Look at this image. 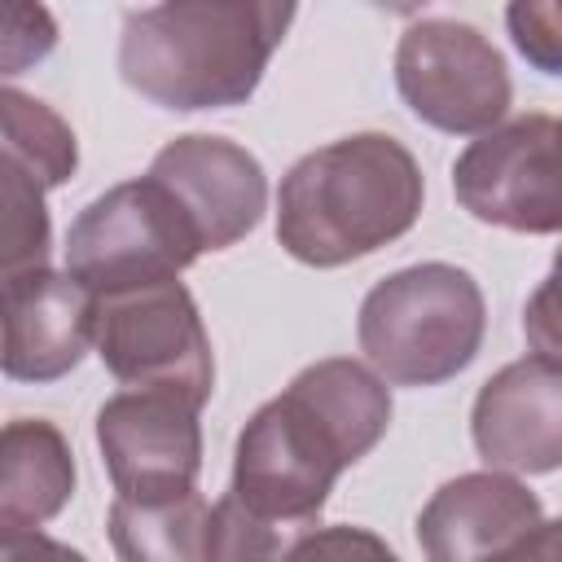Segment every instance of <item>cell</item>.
I'll return each mask as SVG.
<instances>
[{
  "instance_id": "obj_15",
  "label": "cell",
  "mask_w": 562,
  "mask_h": 562,
  "mask_svg": "<svg viewBox=\"0 0 562 562\" xmlns=\"http://www.w3.org/2000/svg\"><path fill=\"white\" fill-rule=\"evenodd\" d=\"M206 522L211 505L198 487L162 501L114 496L110 544L119 562H206Z\"/></svg>"
},
{
  "instance_id": "obj_21",
  "label": "cell",
  "mask_w": 562,
  "mask_h": 562,
  "mask_svg": "<svg viewBox=\"0 0 562 562\" xmlns=\"http://www.w3.org/2000/svg\"><path fill=\"white\" fill-rule=\"evenodd\" d=\"M505 18L518 53L544 75H558V4H514Z\"/></svg>"
},
{
  "instance_id": "obj_22",
  "label": "cell",
  "mask_w": 562,
  "mask_h": 562,
  "mask_svg": "<svg viewBox=\"0 0 562 562\" xmlns=\"http://www.w3.org/2000/svg\"><path fill=\"white\" fill-rule=\"evenodd\" d=\"M0 562H88V558L70 544L44 536L40 522H26L0 505Z\"/></svg>"
},
{
  "instance_id": "obj_23",
  "label": "cell",
  "mask_w": 562,
  "mask_h": 562,
  "mask_svg": "<svg viewBox=\"0 0 562 562\" xmlns=\"http://www.w3.org/2000/svg\"><path fill=\"white\" fill-rule=\"evenodd\" d=\"M562 553V522L558 518H540L527 536H518L509 549L483 558V562H558Z\"/></svg>"
},
{
  "instance_id": "obj_16",
  "label": "cell",
  "mask_w": 562,
  "mask_h": 562,
  "mask_svg": "<svg viewBox=\"0 0 562 562\" xmlns=\"http://www.w3.org/2000/svg\"><path fill=\"white\" fill-rule=\"evenodd\" d=\"M0 154L26 167L44 189H61L79 167V140L70 123L22 88L0 83Z\"/></svg>"
},
{
  "instance_id": "obj_11",
  "label": "cell",
  "mask_w": 562,
  "mask_h": 562,
  "mask_svg": "<svg viewBox=\"0 0 562 562\" xmlns=\"http://www.w3.org/2000/svg\"><path fill=\"white\" fill-rule=\"evenodd\" d=\"M470 439L487 470L553 474L562 465V369L558 356H522L496 369L470 408Z\"/></svg>"
},
{
  "instance_id": "obj_19",
  "label": "cell",
  "mask_w": 562,
  "mask_h": 562,
  "mask_svg": "<svg viewBox=\"0 0 562 562\" xmlns=\"http://www.w3.org/2000/svg\"><path fill=\"white\" fill-rule=\"evenodd\" d=\"M57 48V18L44 4H0V79L40 66Z\"/></svg>"
},
{
  "instance_id": "obj_4",
  "label": "cell",
  "mask_w": 562,
  "mask_h": 562,
  "mask_svg": "<svg viewBox=\"0 0 562 562\" xmlns=\"http://www.w3.org/2000/svg\"><path fill=\"white\" fill-rule=\"evenodd\" d=\"M487 334L479 281L457 263H413L382 277L356 316L369 369L391 386H439L474 364Z\"/></svg>"
},
{
  "instance_id": "obj_3",
  "label": "cell",
  "mask_w": 562,
  "mask_h": 562,
  "mask_svg": "<svg viewBox=\"0 0 562 562\" xmlns=\"http://www.w3.org/2000/svg\"><path fill=\"white\" fill-rule=\"evenodd\" d=\"M422 198L426 180L408 145L386 132H351L281 176L277 241L307 268H342L404 237Z\"/></svg>"
},
{
  "instance_id": "obj_17",
  "label": "cell",
  "mask_w": 562,
  "mask_h": 562,
  "mask_svg": "<svg viewBox=\"0 0 562 562\" xmlns=\"http://www.w3.org/2000/svg\"><path fill=\"white\" fill-rule=\"evenodd\" d=\"M44 184L0 154V285L48 268L53 259V220L44 206Z\"/></svg>"
},
{
  "instance_id": "obj_10",
  "label": "cell",
  "mask_w": 562,
  "mask_h": 562,
  "mask_svg": "<svg viewBox=\"0 0 562 562\" xmlns=\"http://www.w3.org/2000/svg\"><path fill=\"white\" fill-rule=\"evenodd\" d=\"M145 176H154L176 198L202 250L237 246L246 233H255L268 206V176L259 158L246 145L206 132L167 140Z\"/></svg>"
},
{
  "instance_id": "obj_13",
  "label": "cell",
  "mask_w": 562,
  "mask_h": 562,
  "mask_svg": "<svg viewBox=\"0 0 562 562\" xmlns=\"http://www.w3.org/2000/svg\"><path fill=\"white\" fill-rule=\"evenodd\" d=\"M544 518L540 496L501 470H470L448 479L417 514V544L426 562H483L509 549Z\"/></svg>"
},
{
  "instance_id": "obj_18",
  "label": "cell",
  "mask_w": 562,
  "mask_h": 562,
  "mask_svg": "<svg viewBox=\"0 0 562 562\" xmlns=\"http://www.w3.org/2000/svg\"><path fill=\"white\" fill-rule=\"evenodd\" d=\"M299 536L307 531L259 518L241 501L220 496L206 522V562H281Z\"/></svg>"
},
{
  "instance_id": "obj_5",
  "label": "cell",
  "mask_w": 562,
  "mask_h": 562,
  "mask_svg": "<svg viewBox=\"0 0 562 562\" xmlns=\"http://www.w3.org/2000/svg\"><path fill=\"white\" fill-rule=\"evenodd\" d=\"M92 347L132 391H162L202 408L215 391V356L184 281H154L92 299Z\"/></svg>"
},
{
  "instance_id": "obj_2",
  "label": "cell",
  "mask_w": 562,
  "mask_h": 562,
  "mask_svg": "<svg viewBox=\"0 0 562 562\" xmlns=\"http://www.w3.org/2000/svg\"><path fill=\"white\" fill-rule=\"evenodd\" d=\"M294 4L277 0H171L123 13L119 75L162 110L246 105L281 48Z\"/></svg>"
},
{
  "instance_id": "obj_6",
  "label": "cell",
  "mask_w": 562,
  "mask_h": 562,
  "mask_svg": "<svg viewBox=\"0 0 562 562\" xmlns=\"http://www.w3.org/2000/svg\"><path fill=\"white\" fill-rule=\"evenodd\" d=\"M198 255L202 241L189 215L154 176L105 189L70 220L66 233V272L92 299L171 281Z\"/></svg>"
},
{
  "instance_id": "obj_12",
  "label": "cell",
  "mask_w": 562,
  "mask_h": 562,
  "mask_svg": "<svg viewBox=\"0 0 562 562\" xmlns=\"http://www.w3.org/2000/svg\"><path fill=\"white\" fill-rule=\"evenodd\" d=\"M92 347V294L57 268L0 285V373L13 382H57Z\"/></svg>"
},
{
  "instance_id": "obj_14",
  "label": "cell",
  "mask_w": 562,
  "mask_h": 562,
  "mask_svg": "<svg viewBox=\"0 0 562 562\" xmlns=\"http://www.w3.org/2000/svg\"><path fill=\"white\" fill-rule=\"evenodd\" d=\"M75 496L70 439L44 417H13L0 426V505L26 522L57 518Z\"/></svg>"
},
{
  "instance_id": "obj_1",
  "label": "cell",
  "mask_w": 562,
  "mask_h": 562,
  "mask_svg": "<svg viewBox=\"0 0 562 562\" xmlns=\"http://www.w3.org/2000/svg\"><path fill=\"white\" fill-rule=\"evenodd\" d=\"M386 426L391 386L369 364L316 360L241 426L228 496L259 518L312 531L338 474L369 457Z\"/></svg>"
},
{
  "instance_id": "obj_20",
  "label": "cell",
  "mask_w": 562,
  "mask_h": 562,
  "mask_svg": "<svg viewBox=\"0 0 562 562\" xmlns=\"http://www.w3.org/2000/svg\"><path fill=\"white\" fill-rule=\"evenodd\" d=\"M281 562H400V553L369 527L334 522L299 536Z\"/></svg>"
},
{
  "instance_id": "obj_7",
  "label": "cell",
  "mask_w": 562,
  "mask_h": 562,
  "mask_svg": "<svg viewBox=\"0 0 562 562\" xmlns=\"http://www.w3.org/2000/svg\"><path fill=\"white\" fill-rule=\"evenodd\" d=\"M395 88L426 127L448 136L492 132L514 101L501 48L457 18H422L400 35Z\"/></svg>"
},
{
  "instance_id": "obj_8",
  "label": "cell",
  "mask_w": 562,
  "mask_h": 562,
  "mask_svg": "<svg viewBox=\"0 0 562 562\" xmlns=\"http://www.w3.org/2000/svg\"><path fill=\"white\" fill-rule=\"evenodd\" d=\"M553 114H518L470 140L452 162V193L479 224L549 237L562 228Z\"/></svg>"
},
{
  "instance_id": "obj_9",
  "label": "cell",
  "mask_w": 562,
  "mask_h": 562,
  "mask_svg": "<svg viewBox=\"0 0 562 562\" xmlns=\"http://www.w3.org/2000/svg\"><path fill=\"white\" fill-rule=\"evenodd\" d=\"M97 448L110 483L127 501H162L198 487V408L162 391H119L97 408Z\"/></svg>"
}]
</instances>
